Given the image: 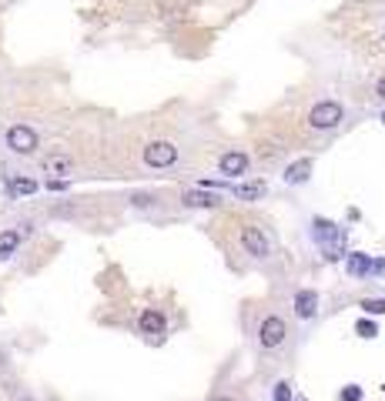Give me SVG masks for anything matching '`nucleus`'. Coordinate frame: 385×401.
Here are the masks:
<instances>
[{"label": "nucleus", "instance_id": "9", "mask_svg": "<svg viewBox=\"0 0 385 401\" xmlns=\"http://www.w3.org/2000/svg\"><path fill=\"white\" fill-rule=\"evenodd\" d=\"M137 328H141V335H148V338H161L164 335V328H168V321H164V314L161 311H141V318H137Z\"/></svg>", "mask_w": 385, "mask_h": 401}, {"label": "nucleus", "instance_id": "3", "mask_svg": "<svg viewBox=\"0 0 385 401\" xmlns=\"http://www.w3.org/2000/svg\"><path fill=\"white\" fill-rule=\"evenodd\" d=\"M7 148L14 154H20V157H31V154L40 148V137L34 127H27V124H14V127H7Z\"/></svg>", "mask_w": 385, "mask_h": 401}, {"label": "nucleus", "instance_id": "17", "mask_svg": "<svg viewBox=\"0 0 385 401\" xmlns=\"http://www.w3.org/2000/svg\"><path fill=\"white\" fill-rule=\"evenodd\" d=\"M362 311H366V314H385V298H366V301H362Z\"/></svg>", "mask_w": 385, "mask_h": 401}, {"label": "nucleus", "instance_id": "20", "mask_svg": "<svg viewBox=\"0 0 385 401\" xmlns=\"http://www.w3.org/2000/svg\"><path fill=\"white\" fill-rule=\"evenodd\" d=\"M355 335H362V338H375V335H379V331H375V325H372V321H368V318H362V321H359V325H355Z\"/></svg>", "mask_w": 385, "mask_h": 401}, {"label": "nucleus", "instance_id": "8", "mask_svg": "<svg viewBox=\"0 0 385 401\" xmlns=\"http://www.w3.org/2000/svg\"><path fill=\"white\" fill-rule=\"evenodd\" d=\"M218 171L225 174V177H238V174L248 171V154L241 151H228L218 157Z\"/></svg>", "mask_w": 385, "mask_h": 401}, {"label": "nucleus", "instance_id": "14", "mask_svg": "<svg viewBox=\"0 0 385 401\" xmlns=\"http://www.w3.org/2000/svg\"><path fill=\"white\" fill-rule=\"evenodd\" d=\"M265 191H268L265 181H248V184H234V188H231V194H234L238 201H258V197H265Z\"/></svg>", "mask_w": 385, "mask_h": 401}, {"label": "nucleus", "instance_id": "21", "mask_svg": "<svg viewBox=\"0 0 385 401\" xmlns=\"http://www.w3.org/2000/svg\"><path fill=\"white\" fill-rule=\"evenodd\" d=\"M372 271H379V274H385V258H379V261H372Z\"/></svg>", "mask_w": 385, "mask_h": 401}, {"label": "nucleus", "instance_id": "11", "mask_svg": "<svg viewBox=\"0 0 385 401\" xmlns=\"http://www.w3.org/2000/svg\"><path fill=\"white\" fill-rule=\"evenodd\" d=\"M181 204H185V208H214V204H218V197H214L208 188H198V191H185V194H181Z\"/></svg>", "mask_w": 385, "mask_h": 401}, {"label": "nucleus", "instance_id": "22", "mask_svg": "<svg viewBox=\"0 0 385 401\" xmlns=\"http://www.w3.org/2000/svg\"><path fill=\"white\" fill-rule=\"evenodd\" d=\"M375 91H379V97H382V100H385V77H382V80H379V87H375Z\"/></svg>", "mask_w": 385, "mask_h": 401}, {"label": "nucleus", "instance_id": "25", "mask_svg": "<svg viewBox=\"0 0 385 401\" xmlns=\"http://www.w3.org/2000/svg\"><path fill=\"white\" fill-rule=\"evenodd\" d=\"M382 124H385V114H382Z\"/></svg>", "mask_w": 385, "mask_h": 401}, {"label": "nucleus", "instance_id": "13", "mask_svg": "<svg viewBox=\"0 0 385 401\" xmlns=\"http://www.w3.org/2000/svg\"><path fill=\"white\" fill-rule=\"evenodd\" d=\"M308 177H311V157H302L285 168V184H305Z\"/></svg>", "mask_w": 385, "mask_h": 401}, {"label": "nucleus", "instance_id": "19", "mask_svg": "<svg viewBox=\"0 0 385 401\" xmlns=\"http://www.w3.org/2000/svg\"><path fill=\"white\" fill-rule=\"evenodd\" d=\"M271 398H275V401H291V384L278 382V384H275V391H271Z\"/></svg>", "mask_w": 385, "mask_h": 401}, {"label": "nucleus", "instance_id": "18", "mask_svg": "<svg viewBox=\"0 0 385 401\" xmlns=\"http://www.w3.org/2000/svg\"><path fill=\"white\" fill-rule=\"evenodd\" d=\"M362 395H366V391H362L359 384H345V388L339 391V401H362Z\"/></svg>", "mask_w": 385, "mask_h": 401}, {"label": "nucleus", "instance_id": "2", "mask_svg": "<svg viewBox=\"0 0 385 401\" xmlns=\"http://www.w3.org/2000/svg\"><path fill=\"white\" fill-rule=\"evenodd\" d=\"M345 121V111L339 100H318L311 111H308V127L311 131H332Z\"/></svg>", "mask_w": 385, "mask_h": 401}, {"label": "nucleus", "instance_id": "15", "mask_svg": "<svg viewBox=\"0 0 385 401\" xmlns=\"http://www.w3.org/2000/svg\"><path fill=\"white\" fill-rule=\"evenodd\" d=\"M345 267L352 278H366V274H372V258L368 254H345Z\"/></svg>", "mask_w": 385, "mask_h": 401}, {"label": "nucleus", "instance_id": "24", "mask_svg": "<svg viewBox=\"0 0 385 401\" xmlns=\"http://www.w3.org/2000/svg\"><path fill=\"white\" fill-rule=\"evenodd\" d=\"M212 401H231V398H212Z\"/></svg>", "mask_w": 385, "mask_h": 401}, {"label": "nucleus", "instance_id": "12", "mask_svg": "<svg viewBox=\"0 0 385 401\" xmlns=\"http://www.w3.org/2000/svg\"><path fill=\"white\" fill-rule=\"evenodd\" d=\"M20 241H24L20 231H14V228L0 231V261H10V258H14L17 248H20Z\"/></svg>", "mask_w": 385, "mask_h": 401}, {"label": "nucleus", "instance_id": "26", "mask_svg": "<svg viewBox=\"0 0 385 401\" xmlns=\"http://www.w3.org/2000/svg\"><path fill=\"white\" fill-rule=\"evenodd\" d=\"M382 37H385V34H382Z\"/></svg>", "mask_w": 385, "mask_h": 401}, {"label": "nucleus", "instance_id": "6", "mask_svg": "<svg viewBox=\"0 0 385 401\" xmlns=\"http://www.w3.org/2000/svg\"><path fill=\"white\" fill-rule=\"evenodd\" d=\"M285 335H289L285 321H282L278 314H268V318L262 321V328H258V344H262V348H278V344L285 341Z\"/></svg>", "mask_w": 385, "mask_h": 401}, {"label": "nucleus", "instance_id": "23", "mask_svg": "<svg viewBox=\"0 0 385 401\" xmlns=\"http://www.w3.org/2000/svg\"><path fill=\"white\" fill-rule=\"evenodd\" d=\"M17 401H37V398H31V395H20V398Z\"/></svg>", "mask_w": 385, "mask_h": 401}, {"label": "nucleus", "instance_id": "16", "mask_svg": "<svg viewBox=\"0 0 385 401\" xmlns=\"http://www.w3.org/2000/svg\"><path fill=\"white\" fill-rule=\"evenodd\" d=\"M10 194H37V181L31 177H10Z\"/></svg>", "mask_w": 385, "mask_h": 401}, {"label": "nucleus", "instance_id": "5", "mask_svg": "<svg viewBox=\"0 0 385 401\" xmlns=\"http://www.w3.org/2000/svg\"><path fill=\"white\" fill-rule=\"evenodd\" d=\"M241 248L248 251L251 258H268V254H271V241H268V234H265L262 228L248 224V228H241Z\"/></svg>", "mask_w": 385, "mask_h": 401}, {"label": "nucleus", "instance_id": "1", "mask_svg": "<svg viewBox=\"0 0 385 401\" xmlns=\"http://www.w3.org/2000/svg\"><path fill=\"white\" fill-rule=\"evenodd\" d=\"M311 238L325 248V258L328 261H335V258H342V231H339V224H332V221H325V217H315L311 221Z\"/></svg>", "mask_w": 385, "mask_h": 401}, {"label": "nucleus", "instance_id": "7", "mask_svg": "<svg viewBox=\"0 0 385 401\" xmlns=\"http://www.w3.org/2000/svg\"><path fill=\"white\" fill-rule=\"evenodd\" d=\"M40 171L64 181V177H71V171H74V161H71V154L51 151V154H44V161H40Z\"/></svg>", "mask_w": 385, "mask_h": 401}, {"label": "nucleus", "instance_id": "4", "mask_svg": "<svg viewBox=\"0 0 385 401\" xmlns=\"http://www.w3.org/2000/svg\"><path fill=\"white\" fill-rule=\"evenodd\" d=\"M174 161H178V148L171 141H151L144 148V164L148 168H171Z\"/></svg>", "mask_w": 385, "mask_h": 401}, {"label": "nucleus", "instance_id": "10", "mask_svg": "<svg viewBox=\"0 0 385 401\" xmlns=\"http://www.w3.org/2000/svg\"><path fill=\"white\" fill-rule=\"evenodd\" d=\"M295 314H298L302 321H311V318L318 314V294L308 291V287L298 291V294H295Z\"/></svg>", "mask_w": 385, "mask_h": 401}]
</instances>
